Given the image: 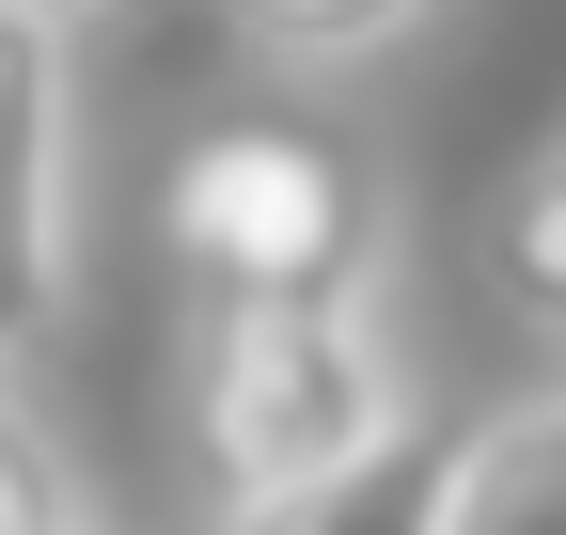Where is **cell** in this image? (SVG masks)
I'll use <instances>...</instances> for the list:
<instances>
[{"label":"cell","instance_id":"1","mask_svg":"<svg viewBox=\"0 0 566 535\" xmlns=\"http://www.w3.org/2000/svg\"><path fill=\"white\" fill-rule=\"evenodd\" d=\"M158 237L189 268L205 315H331V300H378V174L346 126H300V111H237L205 126L158 189Z\"/></svg>","mask_w":566,"mask_h":535},{"label":"cell","instance_id":"2","mask_svg":"<svg viewBox=\"0 0 566 535\" xmlns=\"http://www.w3.org/2000/svg\"><path fill=\"white\" fill-rule=\"evenodd\" d=\"M394 426H409V378H394L378 300H331V315H205L189 331V473H205L221 520L363 473Z\"/></svg>","mask_w":566,"mask_h":535},{"label":"cell","instance_id":"3","mask_svg":"<svg viewBox=\"0 0 566 535\" xmlns=\"http://www.w3.org/2000/svg\"><path fill=\"white\" fill-rule=\"evenodd\" d=\"M80 300V95H63V32L0 17V363L48 347Z\"/></svg>","mask_w":566,"mask_h":535},{"label":"cell","instance_id":"4","mask_svg":"<svg viewBox=\"0 0 566 535\" xmlns=\"http://www.w3.org/2000/svg\"><path fill=\"white\" fill-rule=\"evenodd\" d=\"M441 535H566V394H535V410H488V426H457V473H441Z\"/></svg>","mask_w":566,"mask_h":535},{"label":"cell","instance_id":"5","mask_svg":"<svg viewBox=\"0 0 566 535\" xmlns=\"http://www.w3.org/2000/svg\"><path fill=\"white\" fill-rule=\"evenodd\" d=\"M441 473H457V426H394L363 473H331V489H300V504H252V520H221V535H441Z\"/></svg>","mask_w":566,"mask_h":535},{"label":"cell","instance_id":"6","mask_svg":"<svg viewBox=\"0 0 566 535\" xmlns=\"http://www.w3.org/2000/svg\"><path fill=\"white\" fill-rule=\"evenodd\" d=\"M488 300H504L535 347H566V126L504 174V206H488Z\"/></svg>","mask_w":566,"mask_h":535},{"label":"cell","instance_id":"7","mask_svg":"<svg viewBox=\"0 0 566 535\" xmlns=\"http://www.w3.org/2000/svg\"><path fill=\"white\" fill-rule=\"evenodd\" d=\"M221 17H237V48H268V63H378V48L424 32V0H221Z\"/></svg>","mask_w":566,"mask_h":535},{"label":"cell","instance_id":"8","mask_svg":"<svg viewBox=\"0 0 566 535\" xmlns=\"http://www.w3.org/2000/svg\"><path fill=\"white\" fill-rule=\"evenodd\" d=\"M0 535H95V504H80V473H63V441L0 394Z\"/></svg>","mask_w":566,"mask_h":535},{"label":"cell","instance_id":"9","mask_svg":"<svg viewBox=\"0 0 566 535\" xmlns=\"http://www.w3.org/2000/svg\"><path fill=\"white\" fill-rule=\"evenodd\" d=\"M0 17H32V32H63V17H95V0H0Z\"/></svg>","mask_w":566,"mask_h":535}]
</instances>
